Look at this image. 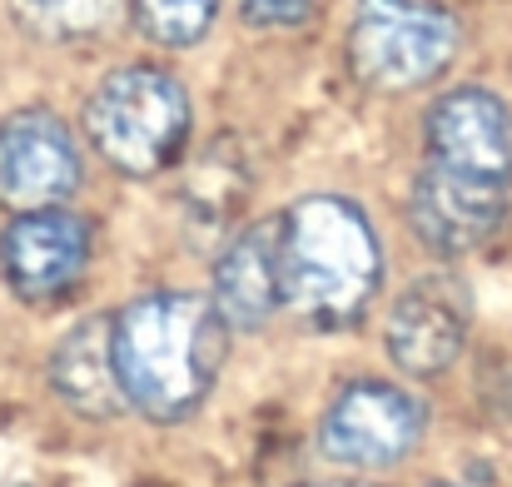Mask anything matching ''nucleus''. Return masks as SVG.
Returning <instances> with one entry per match:
<instances>
[{
  "instance_id": "f257e3e1",
  "label": "nucleus",
  "mask_w": 512,
  "mask_h": 487,
  "mask_svg": "<svg viewBox=\"0 0 512 487\" xmlns=\"http://www.w3.org/2000/svg\"><path fill=\"white\" fill-rule=\"evenodd\" d=\"M110 363L125 408L150 423H184L229 363V324L204 294H145L110 319Z\"/></svg>"
},
{
  "instance_id": "f03ea898",
  "label": "nucleus",
  "mask_w": 512,
  "mask_h": 487,
  "mask_svg": "<svg viewBox=\"0 0 512 487\" xmlns=\"http://www.w3.org/2000/svg\"><path fill=\"white\" fill-rule=\"evenodd\" d=\"M383 279L368 214L343 194H304L279 214V294L314 328H353Z\"/></svg>"
},
{
  "instance_id": "7ed1b4c3",
  "label": "nucleus",
  "mask_w": 512,
  "mask_h": 487,
  "mask_svg": "<svg viewBox=\"0 0 512 487\" xmlns=\"http://www.w3.org/2000/svg\"><path fill=\"white\" fill-rule=\"evenodd\" d=\"M85 135L105 164H115L120 174L150 179L170 169L189 140V95L165 70L125 65L105 75L100 90L90 95Z\"/></svg>"
},
{
  "instance_id": "20e7f679",
  "label": "nucleus",
  "mask_w": 512,
  "mask_h": 487,
  "mask_svg": "<svg viewBox=\"0 0 512 487\" xmlns=\"http://www.w3.org/2000/svg\"><path fill=\"white\" fill-rule=\"evenodd\" d=\"M458 55V20L433 0H358L348 70L368 90H418Z\"/></svg>"
},
{
  "instance_id": "39448f33",
  "label": "nucleus",
  "mask_w": 512,
  "mask_h": 487,
  "mask_svg": "<svg viewBox=\"0 0 512 487\" xmlns=\"http://www.w3.org/2000/svg\"><path fill=\"white\" fill-rule=\"evenodd\" d=\"M423 428H428V408L408 388L358 378L329 403L319 448L329 463L343 468H393L418 448Z\"/></svg>"
},
{
  "instance_id": "423d86ee",
  "label": "nucleus",
  "mask_w": 512,
  "mask_h": 487,
  "mask_svg": "<svg viewBox=\"0 0 512 487\" xmlns=\"http://www.w3.org/2000/svg\"><path fill=\"white\" fill-rule=\"evenodd\" d=\"M503 219H508L503 179H483V174L448 169V164H428L413 179L408 224H413V239L438 259H463L483 249L503 229Z\"/></svg>"
},
{
  "instance_id": "0eeeda50",
  "label": "nucleus",
  "mask_w": 512,
  "mask_h": 487,
  "mask_svg": "<svg viewBox=\"0 0 512 487\" xmlns=\"http://www.w3.org/2000/svg\"><path fill=\"white\" fill-rule=\"evenodd\" d=\"M90 264V224L60 204L45 209H15V219L0 234V274L15 299L50 304L80 284Z\"/></svg>"
},
{
  "instance_id": "6e6552de",
  "label": "nucleus",
  "mask_w": 512,
  "mask_h": 487,
  "mask_svg": "<svg viewBox=\"0 0 512 487\" xmlns=\"http://www.w3.org/2000/svg\"><path fill=\"white\" fill-rule=\"evenodd\" d=\"M468 324H473L468 284L458 274H423L398 294L383 343H388V358L408 378H438L443 368L458 363Z\"/></svg>"
},
{
  "instance_id": "1a4fd4ad",
  "label": "nucleus",
  "mask_w": 512,
  "mask_h": 487,
  "mask_svg": "<svg viewBox=\"0 0 512 487\" xmlns=\"http://www.w3.org/2000/svg\"><path fill=\"white\" fill-rule=\"evenodd\" d=\"M80 189V150L50 110H15L0 120V204L45 209Z\"/></svg>"
},
{
  "instance_id": "9d476101",
  "label": "nucleus",
  "mask_w": 512,
  "mask_h": 487,
  "mask_svg": "<svg viewBox=\"0 0 512 487\" xmlns=\"http://www.w3.org/2000/svg\"><path fill=\"white\" fill-rule=\"evenodd\" d=\"M433 164L468 169L483 179H512V110L493 90H453L428 110L423 125Z\"/></svg>"
},
{
  "instance_id": "9b49d317",
  "label": "nucleus",
  "mask_w": 512,
  "mask_h": 487,
  "mask_svg": "<svg viewBox=\"0 0 512 487\" xmlns=\"http://www.w3.org/2000/svg\"><path fill=\"white\" fill-rule=\"evenodd\" d=\"M209 299L224 314V324L244 328V333L264 328L284 309V294H279V219L249 224L219 249Z\"/></svg>"
},
{
  "instance_id": "f8f14e48",
  "label": "nucleus",
  "mask_w": 512,
  "mask_h": 487,
  "mask_svg": "<svg viewBox=\"0 0 512 487\" xmlns=\"http://www.w3.org/2000/svg\"><path fill=\"white\" fill-rule=\"evenodd\" d=\"M50 388L70 413H80L90 423L125 413V393H120V378H115V363H110V319H80L55 343Z\"/></svg>"
},
{
  "instance_id": "ddd939ff",
  "label": "nucleus",
  "mask_w": 512,
  "mask_h": 487,
  "mask_svg": "<svg viewBox=\"0 0 512 487\" xmlns=\"http://www.w3.org/2000/svg\"><path fill=\"white\" fill-rule=\"evenodd\" d=\"M10 15L25 35L50 45H85L115 30L125 0H10Z\"/></svg>"
},
{
  "instance_id": "4468645a",
  "label": "nucleus",
  "mask_w": 512,
  "mask_h": 487,
  "mask_svg": "<svg viewBox=\"0 0 512 487\" xmlns=\"http://www.w3.org/2000/svg\"><path fill=\"white\" fill-rule=\"evenodd\" d=\"M130 5H135V25L165 50L199 45L219 15V0H130Z\"/></svg>"
},
{
  "instance_id": "2eb2a0df",
  "label": "nucleus",
  "mask_w": 512,
  "mask_h": 487,
  "mask_svg": "<svg viewBox=\"0 0 512 487\" xmlns=\"http://www.w3.org/2000/svg\"><path fill=\"white\" fill-rule=\"evenodd\" d=\"M239 10L254 25H299L314 10V0H239Z\"/></svg>"
},
{
  "instance_id": "dca6fc26",
  "label": "nucleus",
  "mask_w": 512,
  "mask_h": 487,
  "mask_svg": "<svg viewBox=\"0 0 512 487\" xmlns=\"http://www.w3.org/2000/svg\"><path fill=\"white\" fill-rule=\"evenodd\" d=\"M304 487H368V483H304Z\"/></svg>"
},
{
  "instance_id": "f3484780",
  "label": "nucleus",
  "mask_w": 512,
  "mask_h": 487,
  "mask_svg": "<svg viewBox=\"0 0 512 487\" xmlns=\"http://www.w3.org/2000/svg\"><path fill=\"white\" fill-rule=\"evenodd\" d=\"M438 487H448V483H438Z\"/></svg>"
}]
</instances>
